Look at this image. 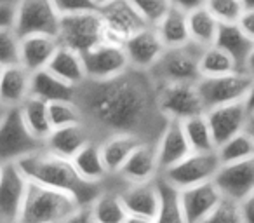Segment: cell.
<instances>
[{
  "mask_svg": "<svg viewBox=\"0 0 254 223\" xmlns=\"http://www.w3.org/2000/svg\"><path fill=\"white\" fill-rule=\"evenodd\" d=\"M75 101L98 142L112 133H132L157 142L167 122L157 106L155 80L136 68L106 80H85L75 91Z\"/></svg>",
  "mask_w": 254,
  "mask_h": 223,
  "instance_id": "6da1fadb",
  "label": "cell"
},
{
  "mask_svg": "<svg viewBox=\"0 0 254 223\" xmlns=\"http://www.w3.org/2000/svg\"><path fill=\"white\" fill-rule=\"evenodd\" d=\"M19 166L32 181L47 185L71 194L84 208H89L91 202L101 194L105 183H92L78 174L73 162L68 157H61L46 149L26 155L19 160Z\"/></svg>",
  "mask_w": 254,
  "mask_h": 223,
  "instance_id": "7a4b0ae2",
  "label": "cell"
},
{
  "mask_svg": "<svg viewBox=\"0 0 254 223\" xmlns=\"http://www.w3.org/2000/svg\"><path fill=\"white\" fill-rule=\"evenodd\" d=\"M77 220H89V211L73 195L30 180L28 194L19 215V222L64 223Z\"/></svg>",
  "mask_w": 254,
  "mask_h": 223,
  "instance_id": "3957f363",
  "label": "cell"
},
{
  "mask_svg": "<svg viewBox=\"0 0 254 223\" xmlns=\"http://www.w3.org/2000/svg\"><path fill=\"white\" fill-rule=\"evenodd\" d=\"M204 47L197 46L193 42H188L185 46L166 47L162 56L159 58L152 70L148 72L155 84L162 82H198L200 68V53Z\"/></svg>",
  "mask_w": 254,
  "mask_h": 223,
  "instance_id": "277c9868",
  "label": "cell"
},
{
  "mask_svg": "<svg viewBox=\"0 0 254 223\" xmlns=\"http://www.w3.org/2000/svg\"><path fill=\"white\" fill-rule=\"evenodd\" d=\"M58 40L60 44L71 47L80 54L106 40L105 23L99 11L91 9V11L61 14Z\"/></svg>",
  "mask_w": 254,
  "mask_h": 223,
  "instance_id": "5b68a950",
  "label": "cell"
},
{
  "mask_svg": "<svg viewBox=\"0 0 254 223\" xmlns=\"http://www.w3.org/2000/svg\"><path fill=\"white\" fill-rule=\"evenodd\" d=\"M40 149H44V142L30 131L19 106L7 108L0 124V162H19Z\"/></svg>",
  "mask_w": 254,
  "mask_h": 223,
  "instance_id": "8992f818",
  "label": "cell"
},
{
  "mask_svg": "<svg viewBox=\"0 0 254 223\" xmlns=\"http://www.w3.org/2000/svg\"><path fill=\"white\" fill-rule=\"evenodd\" d=\"M157 106L167 121H185L191 115L205 112L197 82L157 84Z\"/></svg>",
  "mask_w": 254,
  "mask_h": 223,
  "instance_id": "52a82bcc",
  "label": "cell"
},
{
  "mask_svg": "<svg viewBox=\"0 0 254 223\" xmlns=\"http://www.w3.org/2000/svg\"><path fill=\"white\" fill-rule=\"evenodd\" d=\"M61 14L53 0H16L14 25L19 37L32 33L58 35Z\"/></svg>",
  "mask_w": 254,
  "mask_h": 223,
  "instance_id": "ba28073f",
  "label": "cell"
},
{
  "mask_svg": "<svg viewBox=\"0 0 254 223\" xmlns=\"http://www.w3.org/2000/svg\"><path fill=\"white\" fill-rule=\"evenodd\" d=\"M251 82H253V77L247 72L235 70L230 74L214 75V77H200L197 87L207 110L212 106L226 105V103L242 101Z\"/></svg>",
  "mask_w": 254,
  "mask_h": 223,
  "instance_id": "9c48e42d",
  "label": "cell"
},
{
  "mask_svg": "<svg viewBox=\"0 0 254 223\" xmlns=\"http://www.w3.org/2000/svg\"><path fill=\"white\" fill-rule=\"evenodd\" d=\"M221 160L216 150L212 152H190L174 166L162 171V176L178 188H187L209 181L216 176Z\"/></svg>",
  "mask_w": 254,
  "mask_h": 223,
  "instance_id": "30bf717a",
  "label": "cell"
},
{
  "mask_svg": "<svg viewBox=\"0 0 254 223\" xmlns=\"http://www.w3.org/2000/svg\"><path fill=\"white\" fill-rule=\"evenodd\" d=\"M87 80H106L129 70V60H127L124 44L103 40L92 49L82 54Z\"/></svg>",
  "mask_w": 254,
  "mask_h": 223,
  "instance_id": "8fae6325",
  "label": "cell"
},
{
  "mask_svg": "<svg viewBox=\"0 0 254 223\" xmlns=\"http://www.w3.org/2000/svg\"><path fill=\"white\" fill-rule=\"evenodd\" d=\"M98 11L105 23L106 40L112 42L124 44L131 35L148 26V23L129 0H112L98 7Z\"/></svg>",
  "mask_w": 254,
  "mask_h": 223,
  "instance_id": "7c38bea8",
  "label": "cell"
},
{
  "mask_svg": "<svg viewBox=\"0 0 254 223\" xmlns=\"http://www.w3.org/2000/svg\"><path fill=\"white\" fill-rule=\"evenodd\" d=\"M30 178L19 162H7L0 174V220L19 222L23 204L28 194Z\"/></svg>",
  "mask_w": 254,
  "mask_h": 223,
  "instance_id": "4fadbf2b",
  "label": "cell"
},
{
  "mask_svg": "<svg viewBox=\"0 0 254 223\" xmlns=\"http://www.w3.org/2000/svg\"><path fill=\"white\" fill-rule=\"evenodd\" d=\"M120 195L127 209L126 223H157L159 192H157L155 180L122 183Z\"/></svg>",
  "mask_w": 254,
  "mask_h": 223,
  "instance_id": "5bb4252c",
  "label": "cell"
},
{
  "mask_svg": "<svg viewBox=\"0 0 254 223\" xmlns=\"http://www.w3.org/2000/svg\"><path fill=\"white\" fill-rule=\"evenodd\" d=\"M212 181L221 195L242 201L254 190V157L221 164Z\"/></svg>",
  "mask_w": 254,
  "mask_h": 223,
  "instance_id": "9a60e30c",
  "label": "cell"
},
{
  "mask_svg": "<svg viewBox=\"0 0 254 223\" xmlns=\"http://www.w3.org/2000/svg\"><path fill=\"white\" fill-rule=\"evenodd\" d=\"M124 49H126L127 60H129V67L136 68V70L150 72L166 51V46L157 33L155 26L148 25L129 37L124 42Z\"/></svg>",
  "mask_w": 254,
  "mask_h": 223,
  "instance_id": "2e32d148",
  "label": "cell"
},
{
  "mask_svg": "<svg viewBox=\"0 0 254 223\" xmlns=\"http://www.w3.org/2000/svg\"><path fill=\"white\" fill-rule=\"evenodd\" d=\"M160 174L159 157H157V145L155 142L143 140L138 143L131 155L127 157L124 166L119 173L113 176L119 178L122 183H139V181L155 180Z\"/></svg>",
  "mask_w": 254,
  "mask_h": 223,
  "instance_id": "e0dca14e",
  "label": "cell"
},
{
  "mask_svg": "<svg viewBox=\"0 0 254 223\" xmlns=\"http://www.w3.org/2000/svg\"><path fill=\"white\" fill-rule=\"evenodd\" d=\"M221 192L212 180L181 188V209L185 223H204L221 199Z\"/></svg>",
  "mask_w": 254,
  "mask_h": 223,
  "instance_id": "ac0fdd59",
  "label": "cell"
},
{
  "mask_svg": "<svg viewBox=\"0 0 254 223\" xmlns=\"http://www.w3.org/2000/svg\"><path fill=\"white\" fill-rule=\"evenodd\" d=\"M247 115H249V110L244 105V99L205 110V117L211 126L216 147L225 143L232 136L242 133L246 129Z\"/></svg>",
  "mask_w": 254,
  "mask_h": 223,
  "instance_id": "d6986e66",
  "label": "cell"
},
{
  "mask_svg": "<svg viewBox=\"0 0 254 223\" xmlns=\"http://www.w3.org/2000/svg\"><path fill=\"white\" fill-rule=\"evenodd\" d=\"M32 96V72L21 63L2 68L0 74V105L5 108L21 106Z\"/></svg>",
  "mask_w": 254,
  "mask_h": 223,
  "instance_id": "ffe728a7",
  "label": "cell"
},
{
  "mask_svg": "<svg viewBox=\"0 0 254 223\" xmlns=\"http://www.w3.org/2000/svg\"><path fill=\"white\" fill-rule=\"evenodd\" d=\"M155 145L160 173L180 162L183 157H187L191 152V147L187 140L181 121H167L160 136L157 138Z\"/></svg>",
  "mask_w": 254,
  "mask_h": 223,
  "instance_id": "44dd1931",
  "label": "cell"
},
{
  "mask_svg": "<svg viewBox=\"0 0 254 223\" xmlns=\"http://www.w3.org/2000/svg\"><path fill=\"white\" fill-rule=\"evenodd\" d=\"M117 183L110 185L108 180L105 183V188L101 194L91 202L87 208L89 222L98 223H126L127 222V209L124 206L122 195H120V187L122 181L115 176Z\"/></svg>",
  "mask_w": 254,
  "mask_h": 223,
  "instance_id": "7402d4cb",
  "label": "cell"
},
{
  "mask_svg": "<svg viewBox=\"0 0 254 223\" xmlns=\"http://www.w3.org/2000/svg\"><path fill=\"white\" fill-rule=\"evenodd\" d=\"M91 140H96L92 131L85 122H78V124L70 126H61V128H54L51 135L44 142V149L49 150L53 153H58L61 157H71Z\"/></svg>",
  "mask_w": 254,
  "mask_h": 223,
  "instance_id": "603a6c76",
  "label": "cell"
},
{
  "mask_svg": "<svg viewBox=\"0 0 254 223\" xmlns=\"http://www.w3.org/2000/svg\"><path fill=\"white\" fill-rule=\"evenodd\" d=\"M60 47L58 35L49 33H32V35L21 37V47H19V63L30 72L47 68L49 61L53 60L54 53Z\"/></svg>",
  "mask_w": 254,
  "mask_h": 223,
  "instance_id": "cb8c5ba5",
  "label": "cell"
},
{
  "mask_svg": "<svg viewBox=\"0 0 254 223\" xmlns=\"http://www.w3.org/2000/svg\"><path fill=\"white\" fill-rule=\"evenodd\" d=\"M139 142H143L141 136L132 135V133H112L99 140L103 160H105L110 176L119 173V169L124 166L127 157L131 155V152L138 147Z\"/></svg>",
  "mask_w": 254,
  "mask_h": 223,
  "instance_id": "d4e9b609",
  "label": "cell"
},
{
  "mask_svg": "<svg viewBox=\"0 0 254 223\" xmlns=\"http://www.w3.org/2000/svg\"><path fill=\"white\" fill-rule=\"evenodd\" d=\"M47 70H51L54 75H58L60 78H63L64 82L75 85V87H78L87 80L82 54L78 51L71 49V47L63 46V44H60V47L56 49L53 60L47 65Z\"/></svg>",
  "mask_w": 254,
  "mask_h": 223,
  "instance_id": "484cf974",
  "label": "cell"
},
{
  "mask_svg": "<svg viewBox=\"0 0 254 223\" xmlns=\"http://www.w3.org/2000/svg\"><path fill=\"white\" fill-rule=\"evenodd\" d=\"M75 169L78 171L84 180L92 181V183H105L110 178V173L106 169V164L103 160L101 147L98 140H91L85 143L73 157H71Z\"/></svg>",
  "mask_w": 254,
  "mask_h": 223,
  "instance_id": "4316f807",
  "label": "cell"
},
{
  "mask_svg": "<svg viewBox=\"0 0 254 223\" xmlns=\"http://www.w3.org/2000/svg\"><path fill=\"white\" fill-rule=\"evenodd\" d=\"M153 26L166 47H178L191 42L188 30V12L176 5H171L169 11Z\"/></svg>",
  "mask_w": 254,
  "mask_h": 223,
  "instance_id": "83f0119b",
  "label": "cell"
},
{
  "mask_svg": "<svg viewBox=\"0 0 254 223\" xmlns=\"http://www.w3.org/2000/svg\"><path fill=\"white\" fill-rule=\"evenodd\" d=\"M77 87L58 75H54L47 68L32 72V96L42 98L44 101H58V99H73Z\"/></svg>",
  "mask_w": 254,
  "mask_h": 223,
  "instance_id": "f1b7e54d",
  "label": "cell"
},
{
  "mask_svg": "<svg viewBox=\"0 0 254 223\" xmlns=\"http://www.w3.org/2000/svg\"><path fill=\"white\" fill-rule=\"evenodd\" d=\"M214 44L225 49L237 61L240 70H244V63L254 46V42L244 33L239 23H221Z\"/></svg>",
  "mask_w": 254,
  "mask_h": 223,
  "instance_id": "f546056e",
  "label": "cell"
},
{
  "mask_svg": "<svg viewBox=\"0 0 254 223\" xmlns=\"http://www.w3.org/2000/svg\"><path fill=\"white\" fill-rule=\"evenodd\" d=\"M155 183L159 192L157 223H185L183 209H181V188L166 180L162 174L155 178Z\"/></svg>",
  "mask_w": 254,
  "mask_h": 223,
  "instance_id": "4dcf8cb0",
  "label": "cell"
},
{
  "mask_svg": "<svg viewBox=\"0 0 254 223\" xmlns=\"http://www.w3.org/2000/svg\"><path fill=\"white\" fill-rule=\"evenodd\" d=\"M221 23L214 18L207 7H197L188 12V30H190V40L200 47L212 46L218 37V30Z\"/></svg>",
  "mask_w": 254,
  "mask_h": 223,
  "instance_id": "1f68e13d",
  "label": "cell"
},
{
  "mask_svg": "<svg viewBox=\"0 0 254 223\" xmlns=\"http://www.w3.org/2000/svg\"><path fill=\"white\" fill-rule=\"evenodd\" d=\"M21 115L25 119L26 126L30 128V131L40 138L42 142H46V138L53 131V124H51L49 117V103L44 101L42 98L37 96H30L21 106Z\"/></svg>",
  "mask_w": 254,
  "mask_h": 223,
  "instance_id": "d6a6232c",
  "label": "cell"
},
{
  "mask_svg": "<svg viewBox=\"0 0 254 223\" xmlns=\"http://www.w3.org/2000/svg\"><path fill=\"white\" fill-rule=\"evenodd\" d=\"M181 124H183L185 135H187V140L191 147V152H212L218 149L211 126L205 117V112L185 119V121H181Z\"/></svg>",
  "mask_w": 254,
  "mask_h": 223,
  "instance_id": "836d02e7",
  "label": "cell"
},
{
  "mask_svg": "<svg viewBox=\"0 0 254 223\" xmlns=\"http://www.w3.org/2000/svg\"><path fill=\"white\" fill-rule=\"evenodd\" d=\"M198 68H200L202 77H214V75H223V74L240 70L237 61L225 49H221L216 44L202 49Z\"/></svg>",
  "mask_w": 254,
  "mask_h": 223,
  "instance_id": "e575fe53",
  "label": "cell"
},
{
  "mask_svg": "<svg viewBox=\"0 0 254 223\" xmlns=\"http://www.w3.org/2000/svg\"><path fill=\"white\" fill-rule=\"evenodd\" d=\"M216 152H218L221 164L249 159V157H254V140L246 131H242L226 140L225 143H221L216 149Z\"/></svg>",
  "mask_w": 254,
  "mask_h": 223,
  "instance_id": "d590c367",
  "label": "cell"
},
{
  "mask_svg": "<svg viewBox=\"0 0 254 223\" xmlns=\"http://www.w3.org/2000/svg\"><path fill=\"white\" fill-rule=\"evenodd\" d=\"M49 117L54 129V128H61V126L84 122V112H82L80 105L75 101V98L58 99V101L49 103Z\"/></svg>",
  "mask_w": 254,
  "mask_h": 223,
  "instance_id": "8d00e7d4",
  "label": "cell"
},
{
  "mask_svg": "<svg viewBox=\"0 0 254 223\" xmlns=\"http://www.w3.org/2000/svg\"><path fill=\"white\" fill-rule=\"evenodd\" d=\"M19 47L21 37L12 26L0 28V67H11L19 63Z\"/></svg>",
  "mask_w": 254,
  "mask_h": 223,
  "instance_id": "74e56055",
  "label": "cell"
},
{
  "mask_svg": "<svg viewBox=\"0 0 254 223\" xmlns=\"http://www.w3.org/2000/svg\"><path fill=\"white\" fill-rule=\"evenodd\" d=\"M205 7L214 14L219 23H237L246 11L242 0H207Z\"/></svg>",
  "mask_w": 254,
  "mask_h": 223,
  "instance_id": "f35d334b",
  "label": "cell"
},
{
  "mask_svg": "<svg viewBox=\"0 0 254 223\" xmlns=\"http://www.w3.org/2000/svg\"><path fill=\"white\" fill-rule=\"evenodd\" d=\"M207 222L242 223L244 220H242V209H240V201H235V199L223 195L218 204H216L214 211L209 215Z\"/></svg>",
  "mask_w": 254,
  "mask_h": 223,
  "instance_id": "ab89813d",
  "label": "cell"
},
{
  "mask_svg": "<svg viewBox=\"0 0 254 223\" xmlns=\"http://www.w3.org/2000/svg\"><path fill=\"white\" fill-rule=\"evenodd\" d=\"M148 25H155L173 4L171 0H129Z\"/></svg>",
  "mask_w": 254,
  "mask_h": 223,
  "instance_id": "60d3db41",
  "label": "cell"
},
{
  "mask_svg": "<svg viewBox=\"0 0 254 223\" xmlns=\"http://www.w3.org/2000/svg\"><path fill=\"white\" fill-rule=\"evenodd\" d=\"M60 14H71V12H82L98 9L94 0H53Z\"/></svg>",
  "mask_w": 254,
  "mask_h": 223,
  "instance_id": "b9f144b4",
  "label": "cell"
},
{
  "mask_svg": "<svg viewBox=\"0 0 254 223\" xmlns=\"http://www.w3.org/2000/svg\"><path fill=\"white\" fill-rule=\"evenodd\" d=\"M16 2H0V28L14 25Z\"/></svg>",
  "mask_w": 254,
  "mask_h": 223,
  "instance_id": "7bdbcfd3",
  "label": "cell"
},
{
  "mask_svg": "<svg viewBox=\"0 0 254 223\" xmlns=\"http://www.w3.org/2000/svg\"><path fill=\"white\" fill-rule=\"evenodd\" d=\"M237 23L244 30V33L254 42V9H246Z\"/></svg>",
  "mask_w": 254,
  "mask_h": 223,
  "instance_id": "ee69618b",
  "label": "cell"
},
{
  "mask_svg": "<svg viewBox=\"0 0 254 223\" xmlns=\"http://www.w3.org/2000/svg\"><path fill=\"white\" fill-rule=\"evenodd\" d=\"M244 223H254V190L240 201Z\"/></svg>",
  "mask_w": 254,
  "mask_h": 223,
  "instance_id": "f6af8a7d",
  "label": "cell"
},
{
  "mask_svg": "<svg viewBox=\"0 0 254 223\" xmlns=\"http://www.w3.org/2000/svg\"><path fill=\"white\" fill-rule=\"evenodd\" d=\"M207 0H171V4L176 5V7L183 9V11L190 12L197 7H204Z\"/></svg>",
  "mask_w": 254,
  "mask_h": 223,
  "instance_id": "bcb514c9",
  "label": "cell"
},
{
  "mask_svg": "<svg viewBox=\"0 0 254 223\" xmlns=\"http://www.w3.org/2000/svg\"><path fill=\"white\" fill-rule=\"evenodd\" d=\"M244 105H246V108L249 110V112H254V78H253V82H251L249 89H247L246 96H244Z\"/></svg>",
  "mask_w": 254,
  "mask_h": 223,
  "instance_id": "7dc6e473",
  "label": "cell"
},
{
  "mask_svg": "<svg viewBox=\"0 0 254 223\" xmlns=\"http://www.w3.org/2000/svg\"><path fill=\"white\" fill-rule=\"evenodd\" d=\"M244 72H247V74L254 78V46H253V49H251L249 56H247L246 63H244Z\"/></svg>",
  "mask_w": 254,
  "mask_h": 223,
  "instance_id": "c3c4849f",
  "label": "cell"
},
{
  "mask_svg": "<svg viewBox=\"0 0 254 223\" xmlns=\"http://www.w3.org/2000/svg\"><path fill=\"white\" fill-rule=\"evenodd\" d=\"M244 131H246L247 135H249L251 138L254 140V112H249V115H247L246 129H244Z\"/></svg>",
  "mask_w": 254,
  "mask_h": 223,
  "instance_id": "681fc988",
  "label": "cell"
},
{
  "mask_svg": "<svg viewBox=\"0 0 254 223\" xmlns=\"http://www.w3.org/2000/svg\"><path fill=\"white\" fill-rule=\"evenodd\" d=\"M5 112H7V108H5L4 105H0V124H2V121H4V117H5Z\"/></svg>",
  "mask_w": 254,
  "mask_h": 223,
  "instance_id": "f907efd6",
  "label": "cell"
},
{
  "mask_svg": "<svg viewBox=\"0 0 254 223\" xmlns=\"http://www.w3.org/2000/svg\"><path fill=\"white\" fill-rule=\"evenodd\" d=\"M242 4L246 5V9H254V0H242Z\"/></svg>",
  "mask_w": 254,
  "mask_h": 223,
  "instance_id": "816d5d0a",
  "label": "cell"
},
{
  "mask_svg": "<svg viewBox=\"0 0 254 223\" xmlns=\"http://www.w3.org/2000/svg\"><path fill=\"white\" fill-rule=\"evenodd\" d=\"M108 2H112V0H94V4L98 5V7H101V5L108 4Z\"/></svg>",
  "mask_w": 254,
  "mask_h": 223,
  "instance_id": "f5cc1de1",
  "label": "cell"
},
{
  "mask_svg": "<svg viewBox=\"0 0 254 223\" xmlns=\"http://www.w3.org/2000/svg\"><path fill=\"white\" fill-rule=\"evenodd\" d=\"M0 2H16V0H0Z\"/></svg>",
  "mask_w": 254,
  "mask_h": 223,
  "instance_id": "db71d44e",
  "label": "cell"
},
{
  "mask_svg": "<svg viewBox=\"0 0 254 223\" xmlns=\"http://www.w3.org/2000/svg\"><path fill=\"white\" fill-rule=\"evenodd\" d=\"M2 167H4V164L0 162V174H2Z\"/></svg>",
  "mask_w": 254,
  "mask_h": 223,
  "instance_id": "11a10c76",
  "label": "cell"
},
{
  "mask_svg": "<svg viewBox=\"0 0 254 223\" xmlns=\"http://www.w3.org/2000/svg\"><path fill=\"white\" fill-rule=\"evenodd\" d=\"M0 74H2V67H0Z\"/></svg>",
  "mask_w": 254,
  "mask_h": 223,
  "instance_id": "9f6ffc18",
  "label": "cell"
},
{
  "mask_svg": "<svg viewBox=\"0 0 254 223\" xmlns=\"http://www.w3.org/2000/svg\"><path fill=\"white\" fill-rule=\"evenodd\" d=\"M0 222H2V220H0Z\"/></svg>",
  "mask_w": 254,
  "mask_h": 223,
  "instance_id": "6f0895ef",
  "label": "cell"
}]
</instances>
